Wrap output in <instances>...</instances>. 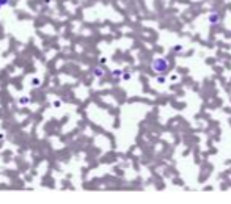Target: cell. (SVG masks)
<instances>
[{
    "label": "cell",
    "mask_w": 231,
    "mask_h": 204,
    "mask_svg": "<svg viewBox=\"0 0 231 204\" xmlns=\"http://www.w3.org/2000/svg\"><path fill=\"white\" fill-rule=\"evenodd\" d=\"M93 74H94L96 77H102V69H98V68H94V69H93Z\"/></svg>",
    "instance_id": "obj_4"
},
{
    "label": "cell",
    "mask_w": 231,
    "mask_h": 204,
    "mask_svg": "<svg viewBox=\"0 0 231 204\" xmlns=\"http://www.w3.org/2000/svg\"><path fill=\"white\" fill-rule=\"evenodd\" d=\"M164 60H156V64H153V68H156L157 71H164L165 69V63H162Z\"/></svg>",
    "instance_id": "obj_1"
},
{
    "label": "cell",
    "mask_w": 231,
    "mask_h": 204,
    "mask_svg": "<svg viewBox=\"0 0 231 204\" xmlns=\"http://www.w3.org/2000/svg\"><path fill=\"white\" fill-rule=\"evenodd\" d=\"M8 3H10V0H0V5H2V6L3 5H8Z\"/></svg>",
    "instance_id": "obj_6"
},
{
    "label": "cell",
    "mask_w": 231,
    "mask_h": 204,
    "mask_svg": "<svg viewBox=\"0 0 231 204\" xmlns=\"http://www.w3.org/2000/svg\"><path fill=\"white\" fill-rule=\"evenodd\" d=\"M32 85L33 86H40L41 85V80L38 79V77H35V79H32Z\"/></svg>",
    "instance_id": "obj_3"
},
{
    "label": "cell",
    "mask_w": 231,
    "mask_h": 204,
    "mask_svg": "<svg viewBox=\"0 0 231 204\" xmlns=\"http://www.w3.org/2000/svg\"><path fill=\"white\" fill-rule=\"evenodd\" d=\"M113 75L115 77H120L121 75V71H113Z\"/></svg>",
    "instance_id": "obj_7"
},
{
    "label": "cell",
    "mask_w": 231,
    "mask_h": 204,
    "mask_svg": "<svg viewBox=\"0 0 231 204\" xmlns=\"http://www.w3.org/2000/svg\"><path fill=\"white\" fill-rule=\"evenodd\" d=\"M53 107H55V109H58V107H61V102H60V101H53Z\"/></svg>",
    "instance_id": "obj_5"
},
{
    "label": "cell",
    "mask_w": 231,
    "mask_h": 204,
    "mask_svg": "<svg viewBox=\"0 0 231 204\" xmlns=\"http://www.w3.org/2000/svg\"><path fill=\"white\" fill-rule=\"evenodd\" d=\"M30 102H32V101H30L28 98H25V96L19 99V105H27V104H30Z\"/></svg>",
    "instance_id": "obj_2"
}]
</instances>
